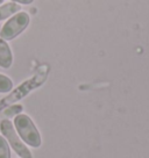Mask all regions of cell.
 Instances as JSON below:
<instances>
[{
    "label": "cell",
    "instance_id": "1",
    "mask_svg": "<svg viewBox=\"0 0 149 158\" xmlns=\"http://www.w3.org/2000/svg\"><path fill=\"white\" fill-rule=\"evenodd\" d=\"M14 126L20 137L23 139V142H26L29 147H33V148L40 147L42 143L40 133L29 116H27L25 114H20L15 116Z\"/></svg>",
    "mask_w": 149,
    "mask_h": 158
},
{
    "label": "cell",
    "instance_id": "2",
    "mask_svg": "<svg viewBox=\"0 0 149 158\" xmlns=\"http://www.w3.org/2000/svg\"><path fill=\"white\" fill-rule=\"evenodd\" d=\"M29 25V15L26 12H19L12 16L0 30V37L5 41H10L20 35Z\"/></svg>",
    "mask_w": 149,
    "mask_h": 158
},
{
    "label": "cell",
    "instance_id": "3",
    "mask_svg": "<svg viewBox=\"0 0 149 158\" xmlns=\"http://www.w3.org/2000/svg\"><path fill=\"white\" fill-rule=\"evenodd\" d=\"M0 130H1V133L5 136L6 139L10 142L11 147L14 149V151L21 158H33L32 152L23 144V142L20 139V137L18 136L16 131L14 130L13 123L11 122L10 120H2L0 122Z\"/></svg>",
    "mask_w": 149,
    "mask_h": 158
},
{
    "label": "cell",
    "instance_id": "4",
    "mask_svg": "<svg viewBox=\"0 0 149 158\" xmlns=\"http://www.w3.org/2000/svg\"><path fill=\"white\" fill-rule=\"evenodd\" d=\"M13 63V56L10 49V45L7 44L5 40L0 37V66L4 69H8Z\"/></svg>",
    "mask_w": 149,
    "mask_h": 158
},
{
    "label": "cell",
    "instance_id": "5",
    "mask_svg": "<svg viewBox=\"0 0 149 158\" xmlns=\"http://www.w3.org/2000/svg\"><path fill=\"white\" fill-rule=\"evenodd\" d=\"M19 10H21V6L16 2H8L2 5L0 7V21L10 18L11 15H14Z\"/></svg>",
    "mask_w": 149,
    "mask_h": 158
},
{
    "label": "cell",
    "instance_id": "6",
    "mask_svg": "<svg viewBox=\"0 0 149 158\" xmlns=\"http://www.w3.org/2000/svg\"><path fill=\"white\" fill-rule=\"evenodd\" d=\"M13 89V83L8 77L0 74V93H7Z\"/></svg>",
    "mask_w": 149,
    "mask_h": 158
},
{
    "label": "cell",
    "instance_id": "7",
    "mask_svg": "<svg viewBox=\"0 0 149 158\" xmlns=\"http://www.w3.org/2000/svg\"><path fill=\"white\" fill-rule=\"evenodd\" d=\"M0 158H11V151L8 144L2 136H0Z\"/></svg>",
    "mask_w": 149,
    "mask_h": 158
},
{
    "label": "cell",
    "instance_id": "8",
    "mask_svg": "<svg viewBox=\"0 0 149 158\" xmlns=\"http://www.w3.org/2000/svg\"><path fill=\"white\" fill-rule=\"evenodd\" d=\"M21 110H22V106H21V105H14V106H12L11 108L6 109L5 114L7 116H14L15 114L20 113Z\"/></svg>",
    "mask_w": 149,
    "mask_h": 158
},
{
    "label": "cell",
    "instance_id": "9",
    "mask_svg": "<svg viewBox=\"0 0 149 158\" xmlns=\"http://www.w3.org/2000/svg\"><path fill=\"white\" fill-rule=\"evenodd\" d=\"M12 1H16V2H20V4H23V5H29L34 0H12Z\"/></svg>",
    "mask_w": 149,
    "mask_h": 158
},
{
    "label": "cell",
    "instance_id": "10",
    "mask_svg": "<svg viewBox=\"0 0 149 158\" xmlns=\"http://www.w3.org/2000/svg\"><path fill=\"white\" fill-rule=\"evenodd\" d=\"M4 2V0H0V4H2Z\"/></svg>",
    "mask_w": 149,
    "mask_h": 158
},
{
    "label": "cell",
    "instance_id": "11",
    "mask_svg": "<svg viewBox=\"0 0 149 158\" xmlns=\"http://www.w3.org/2000/svg\"><path fill=\"white\" fill-rule=\"evenodd\" d=\"M0 30H1V27H0Z\"/></svg>",
    "mask_w": 149,
    "mask_h": 158
}]
</instances>
